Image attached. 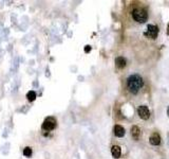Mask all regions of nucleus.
Returning a JSON list of instances; mask_svg holds the SVG:
<instances>
[{
    "label": "nucleus",
    "mask_w": 169,
    "mask_h": 159,
    "mask_svg": "<svg viewBox=\"0 0 169 159\" xmlns=\"http://www.w3.org/2000/svg\"><path fill=\"white\" fill-rule=\"evenodd\" d=\"M144 86V80L138 74H131L127 77V88L132 95H138Z\"/></svg>",
    "instance_id": "nucleus-1"
},
{
    "label": "nucleus",
    "mask_w": 169,
    "mask_h": 159,
    "mask_svg": "<svg viewBox=\"0 0 169 159\" xmlns=\"http://www.w3.org/2000/svg\"><path fill=\"white\" fill-rule=\"evenodd\" d=\"M131 15H132L133 20L140 22V24H144V22L147 21V19H148L147 12H146L144 9H141V8H136V9L133 10L132 13H131Z\"/></svg>",
    "instance_id": "nucleus-2"
},
{
    "label": "nucleus",
    "mask_w": 169,
    "mask_h": 159,
    "mask_svg": "<svg viewBox=\"0 0 169 159\" xmlns=\"http://www.w3.org/2000/svg\"><path fill=\"white\" fill-rule=\"evenodd\" d=\"M56 119L54 117H47L44 121L42 123V126L41 129L44 131V132H51L56 127Z\"/></svg>",
    "instance_id": "nucleus-3"
},
{
    "label": "nucleus",
    "mask_w": 169,
    "mask_h": 159,
    "mask_svg": "<svg viewBox=\"0 0 169 159\" xmlns=\"http://www.w3.org/2000/svg\"><path fill=\"white\" fill-rule=\"evenodd\" d=\"M157 34H159V28H157V26L148 25L147 31L145 32V36L150 38V39H155L157 37Z\"/></svg>",
    "instance_id": "nucleus-4"
},
{
    "label": "nucleus",
    "mask_w": 169,
    "mask_h": 159,
    "mask_svg": "<svg viewBox=\"0 0 169 159\" xmlns=\"http://www.w3.org/2000/svg\"><path fill=\"white\" fill-rule=\"evenodd\" d=\"M138 116H140V118L143 120H148L149 119V117H150V110H149L148 106H146V105H141V106H138Z\"/></svg>",
    "instance_id": "nucleus-5"
},
{
    "label": "nucleus",
    "mask_w": 169,
    "mask_h": 159,
    "mask_svg": "<svg viewBox=\"0 0 169 159\" xmlns=\"http://www.w3.org/2000/svg\"><path fill=\"white\" fill-rule=\"evenodd\" d=\"M149 142L151 145H160L161 143V136L157 133H153L151 134V136L149 137Z\"/></svg>",
    "instance_id": "nucleus-6"
},
{
    "label": "nucleus",
    "mask_w": 169,
    "mask_h": 159,
    "mask_svg": "<svg viewBox=\"0 0 169 159\" xmlns=\"http://www.w3.org/2000/svg\"><path fill=\"white\" fill-rule=\"evenodd\" d=\"M125 133H126V131H125V129H124L122 125L116 124V125L114 126V135H115L117 138L124 137V136H125Z\"/></svg>",
    "instance_id": "nucleus-7"
},
{
    "label": "nucleus",
    "mask_w": 169,
    "mask_h": 159,
    "mask_svg": "<svg viewBox=\"0 0 169 159\" xmlns=\"http://www.w3.org/2000/svg\"><path fill=\"white\" fill-rule=\"evenodd\" d=\"M127 61L126 58L123 57V56H118V57L115 58V66H116L118 69H123V68L126 67Z\"/></svg>",
    "instance_id": "nucleus-8"
},
{
    "label": "nucleus",
    "mask_w": 169,
    "mask_h": 159,
    "mask_svg": "<svg viewBox=\"0 0 169 159\" xmlns=\"http://www.w3.org/2000/svg\"><path fill=\"white\" fill-rule=\"evenodd\" d=\"M131 136L134 140H138V138L141 137V129L138 125H133L131 129Z\"/></svg>",
    "instance_id": "nucleus-9"
},
{
    "label": "nucleus",
    "mask_w": 169,
    "mask_h": 159,
    "mask_svg": "<svg viewBox=\"0 0 169 159\" xmlns=\"http://www.w3.org/2000/svg\"><path fill=\"white\" fill-rule=\"evenodd\" d=\"M111 154L114 158H120V155H122V150L118 145H113L111 147Z\"/></svg>",
    "instance_id": "nucleus-10"
},
{
    "label": "nucleus",
    "mask_w": 169,
    "mask_h": 159,
    "mask_svg": "<svg viewBox=\"0 0 169 159\" xmlns=\"http://www.w3.org/2000/svg\"><path fill=\"white\" fill-rule=\"evenodd\" d=\"M27 98H28V100L30 102H33L35 99H36V93L33 91V90H31V91L28 92V95H27Z\"/></svg>",
    "instance_id": "nucleus-11"
},
{
    "label": "nucleus",
    "mask_w": 169,
    "mask_h": 159,
    "mask_svg": "<svg viewBox=\"0 0 169 159\" xmlns=\"http://www.w3.org/2000/svg\"><path fill=\"white\" fill-rule=\"evenodd\" d=\"M32 153H33V152H32V149L30 147H27L25 150H23V155H25V157H31Z\"/></svg>",
    "instance_id": "nucleus-12"
},
{
    "label": "nucleus",
    "mask_w": 169,
    "mask_h": 159,
    "mask_svg": "<svg viewBox=\"0 0 169 159\" xmlns=\"http://www.w3.org/2000/svg\"><path fill=\"white\" fill-rule=\"evenodd\" d=\"M90 51H91V46H86V47H85V52L89 53Z\"/></svg>",
    "instance_id": "nucleus-13"
},
{
    "label": "nucleus",
    "mask_w": 169,
    "mask_h": 159,
    "mask_svg": "<svg viewBox=\"0 0 169 159\" xmlns=\"http://www.w3.org/2000/svg\"><path fill=\"white\" fill-rule=\"evenodd\" d=\"M167 115H168V117H169V105H168V108H167Z\"/></svg>",
    "instance_id": "nucleus-14"
},
{
    "label": "nucleus",
    "mask_w": 169,
    "mask_h": 159,
    "mask_svg": "<svg viewBox=\"0 0 169 159\" xmlns=\"http://www.w3.org/2000/svg\"><path fill=\"white\" fill-rule=\"evenodd\" d=\"M167 33L169 34V24H168V27H167Z\"/></svg>",
    "instance_id": "nucleus-15"
}]
</instances>
